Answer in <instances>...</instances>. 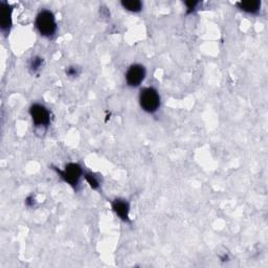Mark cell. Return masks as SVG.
Instances as JSON below:
<instances>
[{
  "mask_svg": "<svg viewBox=\"0 0 268 268\" xmlns=\"http://www.w3.org/2000/svg\"><path fill=\"white\" fill-rule=\"evenodd\" d=\"M35 27L43 37L50 38L54 36L57 31V22L52 11L42 9L35 19Z\"/></svg>",
  "mask_w": 268,
  "mask_h": 268,
  "instance_id": "6da1fadb",
  "label": "cell"
},
{
  "mask_svg": "<svg viewBox=\"0 0 268 268\" xmlns=\"http://www.w3.org/2000/svg\"><path fill=\"white\" fill-rule=\"evenodd\" d=\"M138 102L141 108L148 113H155L161 104L159 92L154 87H144L139 91Z\"/></svg>",
  "mask_w": 268,
  "mask_h": 268,
  "instance_id": "7a4b0ae2",
  "label": "cell"
},
{
  "mask_svg": "<svg viewBox=\"0 0 268 268\" xmlns=\"http://www.w3.org/2000/svg\"><path fill=\"white\" fill-rule=\"evenodd\" d=\"M64 182L69 184L72 188L76 189L79 185L80 179L84 176V171L79 164L76 162H69L63 170H56Z\"/></svg>",
  "mask_w": 268,
  "mask_h": 268,
  "instance_id": "3957f363",
  "label": "cell"
},
{
  "mask_svg": "<svg viewBox=\"0 0 268 268\" xmlns=\"http://www.w3.org/2000/svg\"><path fill=\"white\" fill-rule=\"evenodd\" d=\"M30 115L35 127H48L51 123V113L44 105L35 103L30 107Z\"/></svg>",
  "mask_w": 268,
  "mask_h": 268,
  "instance_id": "277c9868",
  "label": "cell"
},
{
  "mask_svg": "<svg viewBox=\"0 0 268 268\" xmlns=\"http://www.w3.org/2000/svg\"><path fill=\"white\" fill-rule=\"evenodd\" d=\"M146 68L142 64H132L127 69L125 74V80L128 86L138 87L141 85L146 78Z\"/></svg>",
  "mask_w": 268,
  "mask_h": 268,
  "instance_id": "5b68a950",
  "label": "cell"
},
{
  "mask_svg": "<svg viewBox=\"0 0 268 268\" xmlns=\"http://www.w3.org/2000/svg\"><path fill=\"white\" fill-rule=\"evenodd\" d=\"M111 207L114 214L118 216L124 222H129V212H130V205L127 200L118 198L111 202Z\"/></svg>",
  "mask_w": 268,
  "mask_h": 268,
  "instance_id": "8992f818",
  "label": "cell"
},
{
  "mask_svg": "<svg viewBox=\"0 0 268 268\" xmlns=\"http://www.w3.org/2000/svg\"><path fill=\"white\" fill-rule=\"evenodd\" d=\"M12 10L10 5L3 2L0 5V27H2V31L4 33L10 32V28L12 25Z\"/></svg>",
  "mask_w": 268,
  "mask_h": 268,
  "instance_id": "52a82bcc",
  "label": "cell"
},
{
  "mask_svg": "<svg viewBox=\"0 0 268 268\" xmlns=\"http://www.w3.org/2000/svg\"><path fill=\"white\" fill-rule=\"evenodd\" d=\"M237 6L242 11L246 12V13L258 14L261 10L262 4L259 0H251V2H240L237 4Z\"/></svg>",
  "mask_w": 268,
  "mask_h": 268,
  "instance_id": "ba28073f",
  "label": "cell"
},
{
  "mask_svg": "<svg viewBox=\"0 0 268 268\" xmlns=\"http://www.w3.org/2000/svg\"><path fill=\"white\" fill-rule=\"evenodd\" d=\"M121 5L125 10L133 12V13L141 12L143 9V4L139 0H123Z\"/></svg>",
  "mask_w": 268,
  "mask_h": 268,
  "instance_id": "9c48e42d",
  "label": "cell"
},
{
  "mask_svg": "<svg viewBox=\"0 0 268 268\" xmlns=\"http://www.w3.org/2000/svg\"><path fill=\"white\" fill-rule=\"evenodd\" d=\"M84 178L86 179V181L88 182V184L90 185V188L93 190H98L100 188V181L97 178V176L93 175L92 173H84Z\"/></svg>",
  "mask_w": 268,
  "mask_h": 268,
  "instance_id": "30bf717a",
  "label": "cell"
},
{
  "mask_svg": "<svg viewBox=\"0 0 268 268\" xmlns=\"http://www.w3.org/2000/svg\"><path fill=\"white\" fill-rule=\"evenodd\" d=\"M42 64H43L42 58H40V57H34L33 59L31 60L30 68L35 73V72L39 71V69L42 67Z\"/></svg>",
  "mask_w": 268,
  "mask_h": 268,
  "instance_id": "8fae6325",
  "label": "cell"
},
{
  "mask_svg": "<svg viewBox=\"0 0 268 268\" xmlns=\"http://www.w3.org/2000/svg\"><path fill=\"white\" fill-rule=\"evenodd\" d=\"M78 71H77V67L75 68L74 66H71V67H68L67 68V71H66V74L68 76H77L78 75Z\"/></svg>",
  "mask_w": 268,
  "mask_h": 268,
  "instance_id": "7c38bea8",
  "label": "cell"
}]
</instances>
